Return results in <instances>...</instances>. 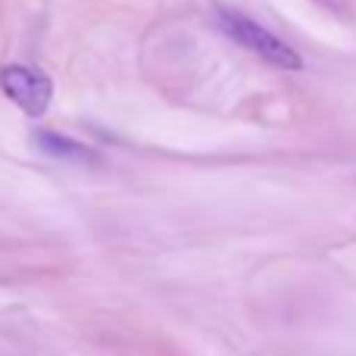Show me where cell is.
<instances>
[{"label": "cell", "instance_id": "cell-1", "mask_svg": "<svg viewBox=\"0 0 356 356\" xmlns=\"http://www.w3.org/2000/svg\"><path fill=\"white\" fill-rule=\"evenodd\" d=\"M216 22H219V29L225 31L228 38H234V41L241 44V47L253 50V54L259 56V60H266L269 66H278V69H303V60L300 54H297L291 44H284L278 35H272L269 29H263L259 22H253L250 16H244V13H234V10H216Z\"/></svg>", "mask_w": 356, "mask_h": 356}, {"label": "cell", "instance_id": "cell-2", "mask_svg": "<svg viewBox=\"0 0 356 356\" xmlns=\"http://www.w3.org/2000/svg\"><path fill=\"white\" fill-rule=\"evenodd\" d=\"M0 88L31 119L44 116L50 110V100H54V81H50V75H44L35 66H25V63H10V66L0 69Z\"/></svg>", "mask_w": 356, "mask_h": 356}, {"label": "cell", "instance_id": "cell-3", "mask_svg": "<svg viewBox=\"0 0 356 356\" xmlns=\"http://www.w3.org/2000/svg\"><path fill=\"white\" fill-rule=\"evenodd\" d=\"M38 147L44 150V154L56 156V160H69V163H94L97 160V154H94V147H88V144L75 141V138L69 135H60V131H38Z\"/></svg>", "mask_w": 356, "mask_h": 356}]
</instances>
